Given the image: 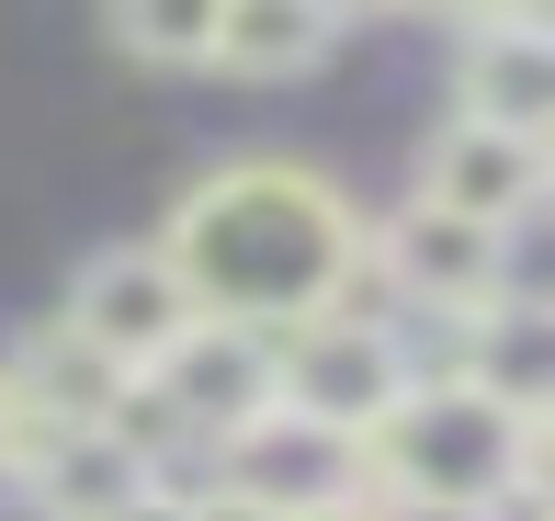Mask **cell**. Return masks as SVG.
Returning <instances> with one entry per match:
<instances>
[{"mask_svg": "<svg viewBox=\"0 0 555 521\" xmlns=\"http://www.w3.org/2000/svg\"><path fill=\"white\" fill-rule=\"evenodd\" d=\"M420 386V363H409V340L397 329H374V317H318V329H295V340H272V408H295V419H318V431H340L351 454H363L374 431H386V408Z\"/></svg>", "mask_w": 555, "mask_h": 521, "instance_id": "cell-3", "label": "cell"}, {"mask_svg": "<svg viewBox=\"0 0 555 521\" xmlns=\"http://www.w3.org/2000/svg\"><path fill=\"white\" fill-rule=\"evenodd\" d=\"M182 521H272V510H249V499H227V487H205V499H182Z\"/></svg>", "mask_w": 555, "mask_h": 521, "instance_id": "cell-15", "label": "cell"}, {"mask_svg": "<svg viewBox=\"0 0 555 521\" xmlns=\"http://www.w3.org/2000/svg\"><path fill=\"white\" fill-rule=\"evenodd\" d=\"M23 487H35L46 521H125L159 487V454L137 431H68V442H23Z\"/></svg>", "mask_w": 555, "mask_h": 521, "instance_id": "cell-10", "label": "cell"}, {"mask_svg": "<svg viewBox=\"0 0 555 521\" xmlns=\"http://www.w3.org/2000/svg\"><path fill=\"white\" fill-rule=\"evenodd\" d=\"M147 250L170 261V284L193 295L205 329L295 340V329L351 307V284H363V216L307 159H227L170 205V227Z\"/></svg>", "mask_w": 555, "mask_h": 521, "instance_id": "cell-1", "label": "cell"}, {"mask_svg": "<svg viewBox=\"0 0 555 521\" xmlns=\"http://www.w3.org/2000/svg\"><path fill=\"white\" fill-rule=\"evenodd\" d=\"M453 114L499 136H544L555 126V35L544 12H476L465 57H453Z\"/></svg>", "mask_w": 555, "mask_h": 521, "instance_id": "cell-8", "label": "cell"}, {"mask_svg": "<svg viewBox=\"0 0 555 521\" xmlns=\"http://www.w3.org/2000/svg\"><path fill=\"white\" fill-rule=\"evenodd\" d=\"M80 352H103L125 386L137 375H159L170 352H182V329H193V295L170 284V261L159 250H91L80 261V284H68V317H57Z\"/></svg>", "mask_w": 555, "mask_h": 521, "instance_id": "cell-4", "label": "cell"}, {"mask_svg": "<svg viewBox=\"0 0 555 521\" xmlns=\"http://www.w3.org/2000/svg\"><path fill=\"white\" fill-rule=\"evenodd\" d=\"M544 352H555L544 307H533V295H499V307L465 329V375H453V386H476L488 408H511V419H544Z\"/></svg>", "mask_w": 555, "mask_h": 521, "instance_id": "cell-12", "label": "cell"}, {"mask_svg": "<svg viewBox=\"0 0 555 521\" xmlns=\"http://www.w3.org/2000/svg\"><path fill=\"white\" fill-rule=\"evenodd\" d=\"M147 396H159V408H182L205 442H227V431H249V419L272 408V340L205 329V317H193L182 352H170L159 375H137V408H147Z\"/></svg>", "mask_w": 555, "mask_h": 521, "instance_id": "cell-9", "label": "cell"}, {"mask_svg": "<svg viewBox=\"0 0 555 521\" xmlns=\"http://www.w3.org/2000/svg\"><path fill=\"white\" fill-rule=\"evenodd\" d=\"M533 477H544V419L488 408V396L453 386V375H420L386 408V431L363 442V487L431 499V510H488V521L533 510Z\"/></svg>", "mask_w": 555, "mask_h": 521, "instance_id": "cell-2", "label": "cell"}, {"mask_svg": "<svg viewBox=\"0 0 555 521\" xmlns=\"http://www.w3.org/2000/svg\"><path fill=\"white\" fill-rule=\"evenodd\" d=\"M374 521H488V510H431V499H363Z\"/></svg>", "mask_w": 555, "mask_h": 521, "instance_id": "cell-14", "label": "cell"}, {"mask_svg": "<svg viewBox=\"0 0 555 521\" xmlns=\"http://www.w3.org/2000/svg\"><path fill=\"white\" fill-rule=\"evenodd\" d=\"M544 182H555L544 136H499V126H465V114L420 147V205L465 216V227H488V238H511L521 216L544 205Z\"/></svg>", "mask_w": 555, "mask_h": 521, "instance_id": "cell-7", "label": "cell"}, {"mask_svg": "<svg viewBox=\"0 0 555 521\" xmlns=\"http://www.w3.org/2000/svg\"><path fill=\"white\" fill-rule=\"evenodd\" d=\"M216 487L249 499V510H272V521H307V510L363 499V454H351L340 431H318V419H295V408H261L249 431L216 442Z\"/></svg>", "mask_w": 555, "mask_h": 521, "instance_id": "cell-5", "label": "cell"}, {"mask_svg": "<svg viewBox=\"0 0 555 521\" xmlns=\"http://www.w3.org/2000/svg\"><path fill=\"white\" fill-rule=\"evenodd\" d=\"M103 35L125 57H147V68H205L216 57V0H137V12H114Z\"/></svg>", "mask_w": 555, "mask_h": 521, "instance_id": "cell-13", "label": "cell"}, {"mask_svg": "<svg viewBox=\"0 0 555 521\" xmlns=\"http://www.w3.org/2000/svg\"><path fill=\"white\" fill-rule=\"evenodd\" d=\"M330 45H340L330 0H238V12H216V57L205 68H227V80H295Z\"/></svg>", "mask_w": 555, "mask_h": 521, "instance_id": "cell-11", "label": "cell"}, {"mask_svg": "<svg viewBox=\"0 0 555 521\" xmlns=\"http://www.w3.org/2000/svg\"><path fill=\"white\" fill-rule=\"evenodd\" d=\"M363 272H386L397 295H420V307H442L453 329H476V317L511 295V238L465 227V216H431V205H397L386 227L363 238Z\"/></svg>", "mask_w": 555, "mask_h": 521, "instance_id": "cell-6", "label": "cell"}, {"mask_svg": "<svg viewBox=\"0 0 555 521\" xmlns=\"http://www.w3.org/2000/svg\"><path fill=\"white\" fill-rule=\"evenodd\" d=\"M307 521H374V510H363V499H340V510H307Z\"/></svg>", "mask_w": 555, "mask_h": 521, "instance_id": "cell-16", "label": "cell"}, {"mask_svg": "<svg viewBox=\"0 0 555 521\" xmlns=\"http://www.w3.org/2000/svg\"><path fill=\"white\" fill-rule=\"evenodd\" d=\"M499 521H533V510H499Z\"/></svg>", "mask_w": 555, "mask_h": 521, "instance_id": "cell-18", "label": "cell"}, {"mask_svg": "<svg viewBox=\"0 0 555 521\" xmlns=\"http://www.w3.org/2000/svg\"><path fill=\"white\" fill-rule=\"evenodd\" d=\"M12 454H23V431H12V408H0V465H12Z\"/></svg>", "mask_w": 555, "mask_h": 521, "instance_id": "cell-17", "label": "cell"}]
</instances>
